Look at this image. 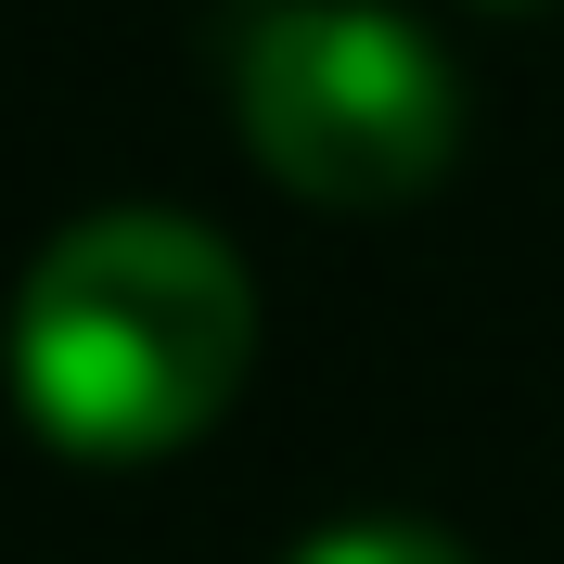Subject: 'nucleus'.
<instances>
[{"mask_svg": "<svg viewBox=\"0 0 564 564\" xmlns=\"http://www.w3.org/2000/svg\"><path fill=\"white\" fill-rule=\"evenodd\" d=\"M257 359V295L206 218L116 206L39 245L13 295V398L77 462H154L206 436Z\"/></svg>", "mask_w": 564, "mask_h": 564, "instance_id": "f257e3e1", "label": "nucleus"}, {"mask_svg": "<svg viewBox=\"0 0 564 564\" xmlns=\"http://www.w3.org/2000/svg\"><path fill=\"white\" fill-rule=\"evenodd\" d=\"M257 167L308 206H398L449 167L462 141V90L423 52V26L372 13V0H295L245 39L231 65Z\"/></svg>", "mask_w": 564, "mask_h": 564, "instance_id": "f03ea898", "label": "nucleus"}, {"mask_svg": "<svg viewBox=\"0 0 564 564\" xmlns=\"http://www.w3.org/2000/svg\"><path fill=\"white\" fill-rule=\"evenodd\" d=\"M282 564H462L436 527H321L308 552H282Z\"/></svg>", "mask_w": 564, "mask_h": 564, "instance_id": "7ed1b4c3", "label": "nucleus"}]
</instances>
